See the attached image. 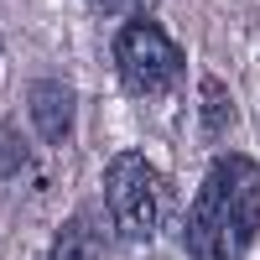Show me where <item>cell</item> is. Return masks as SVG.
<instances>
[{"mask_svg": "<svg viewBox=\"0 0 260 260\" xmlns=\"http://www.w3.org/2000/svg\"><path fill=\"white\" fill-rule=\"evenodd\" d=\"M260 229V167L250 156H219L187 213L192 260H245Z\"/></svg>", "mask_w": 260, "mask_h": 260, "instance_id": "cell-1", "label": "cell"}, {"mask_svg": "<svg viewBox=\"0 0 260 260\" xmlns=\"http://www.w3.org/2000/svg\"><path fill=\"white\" fill-rule=\"evenodd\" d=\"M167 182L141 151H120L104 172V208L125 240H151L167 219Z\"/></svg>", "mask_w": 260, "mask_h": 260, "instance_id": "cell-2", "label": "cell"}, {"mask_svg": "<svg viewBox=\"0 0 260 260\" xmlns=\"http://www.w3.org/2000/svg\"><path fill=\"white\" fill-rule=\"evenodd\" d=\"M115 68L130 94H172L182 83V52L167 37V26L136 16L115 37Z\"/></svg>", "mask_w": 260, "mask_h": 260, "instance_id": "cell-3", "label": "cell"}, {"mask_svg": "<svg viewBox=\"0 0 260 260\" xmlns=\"http://www.w3.org/2000/svg\"><path fill=\"white\" fill-rule=\"evenodd\" d=\"M26 104H31V125H37L42 141H68V136H73L78 99H73V89H68L62 78H42Z\"/></svg>", "mask_w": 260, "mask_h": 260, "instance_id": "cell-4", "label": "cell"}, {"mask_svg": "<svg viewBox=\"0 0 260 260\" xmlns=\"http://www.w3.org/2000/svg\"><path fill=\"white\" fill-rule=\"evenodd\" d=\"M47 260H104V234L94 224V213H73V219L52 234Z\"/></svg>", "mask_w": 260, "mask_h": 260, "instance_id": "cell-5", "label": "cell"}, {"mask_svg": "<svg viewBox=\"0 0 260 260\" xmlns=\"http://www.w3.org/2000/svg\"><path fill=\"white\" fill-rule=\"evenodd\" d=\"M203 130H208V136L229 130V99H224V83L219 78H208V89H203Z\"/></svg>", "mask_w": 260, "mask_h": 260, "instance_id": "cell-6", "label": "cell"}, {"mask_svg": "<svg viewBox=\"0 0 260 260\" xmlns=\"http://www.w3.org/2000/svg\"><path fill=\"white\" fill-rule=\"evenodd\" d=\"M99 16H146L156 0H89Z\"/></svg>", "mask_w": 260, "mask_h": 260, "instance_id": "cell-7", "label": "cell"}]
</instances>
